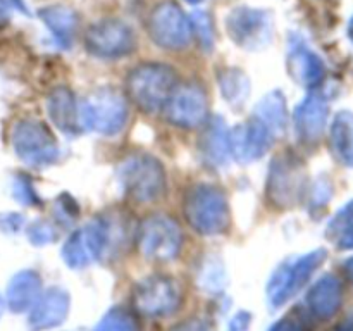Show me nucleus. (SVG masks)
I'll return each instance as SVG.
<instances>
[{
  "label": "nucleus",
  "instance_id": "nucleus-1",
  "mask_svg": "<svg viewBox=\"0 0 353 331\" xmlns=\"http://www.w3.org/2000/svg\"><path fill=\"white\" fill-rule=\"evenodd\" d=\"M185 217L190 226L200 234L214 237L230 228L231 212L226 195L217 186L199 183L185 197Z\"/></svg>",
  "mask_w": 353,
  "mask_h": 331
},
{
  "label": "nucleus",
  "instance_id": "nucleus-2",
  "mask_svg": "<svg viewBox=\"0 0 353 331\" xmlns=\"http://www.w3.org/2000/svg\"><path fill=\"white\" fill-rule=\"evenodd\" d=\"M117 178L123 192L137 202H155L165 190L164 166L150 154H134L124 159Z\"/></svg>",
  "mask_w": 353,
  "mask_h": 331
},
{
  "label": "nucleus",
  "instance_id": "nucleus-3",
  "mask_svg": "<svg viewBox=\"0 0 353 331\" xmlns=\"http://www.w3.org/2000/svg\"><path fill=\"white\" fill-rule=\"evenodd\" d=\"M178 76L165 64H143L128 76V93L143 112L164 109L176 88Z\"/></svg>",
  "mask_w": 353,
  "mask_h": 331
},
{
  "label": "nucleus",
  "instance_id": "nucleus-4",
  "mask_svg": "<svg viewBox=\"0 0 353 331\" xmlns=\"http://www.w3.org/2000/svg\"><path fill=\"white\" fill-rule=\"evenodd\" d=\"M128 107L121 93L112 88H100L79 103L81 130L95 131L103 137H114L124 128Z\"/></svg>",
  "mask_w": 353,
  "mask_h": 331
},
{
  "label": "nucleus",
  "instance_id": "nucleus-5",
  "mask_svg": "<svg viewBox=\"0 0 353 331\" xmlns=\"http://www.w3.org/2000/svg\"><path fill=\"white\" fill-rule=\"evenodd\" d=\"M10 141L17 157L31 168L52 166L59 159L54 134L37 119H23L14 124Z\"/></svg>",
  "mask_w": 353,
  "mask_h": 331
},
{
  "label": "nucleus",
  "instance_id": "nucleus-6",
  "mask_svg": "<svg viewBox=\"0 0 353 331\" xmlns=\"http://www.w3.org/2000/svg\"><path fill=\"white\" fill-rule=\"evenodd\" d=\"M183 290L169 276H148L133 290V303L147 317H165L181 307Z\"/></svg>",
  "mask_w": 353,
  "mask_h": 331
},
{
  "label": "nucleus",
  "instance_id": "nucleus-7",
  "mask_svg": "<svg viewBox=\"0 0 353 331\" xmlns=\"http://www.w3.org/2000/svg\"><path fill=\"white\" fill-rule=\"evenodd\" d=\"M181 230L172 217L165 214H154L141 223L138 230L140 252L154 261H171L181 248Z\"/></svg>",
  "mask_w": 353,
  "mask_h": 331
},
{
  "label": "nucleus",
  "instance_id": "nucleus-8",
  "mask_svg": "<svg viewBox=\"0 0 353 331\" xmlns=\"http://www.w3.org/2000/svg\"><path fill=\"white\" fill-rule=\"evenodd\" d=\"M109 247L103 221H92L76 230L62 247V259L72 269H85L99 261Z\"/></svg>",
  "mask_w": 353,
  "mask_h": 331
},
{
  "label": "nucleus",
  "instance_id": "nucleus-9",
  "mask_svg": "<svg viewBox=\"0 0 353 331\" xmlns=\"http://www.w3.org/2000/svg\"><path fill=\"white\" fill-rule=\"evenodd\" d=\"M148 31H150L152 40L159 47L169 48V50H181L190 43L192 24L176 3L165 2L152 12L150 21H148Z\"/></svg>",
  "mask_w": 353,
  "mask_h": 331
},
{
  "label": "nucleus",
  "instance_id": "nucleus-10",
  "mask_svg": "<svg viewBox=\"0 0 353 331\" xmlns=\"http://www.w3.org/2000/svg\"><path fill=\"white\" fill-rule=\"evenodd\" d=\"M86 50L99 59H119L133 52L134 34L123 21L107 19L88 30Z\"/></svg>",
  "mask_w": 353,
  "mask_h": 331
},
{
  "label": "nucleus",
  "instance_id": "nucleus-11",
  "mask_svg": "<svg viewBox=\"0 0 353 331\" xmlns=\"http://www.w3.org/2000/svg\"><path fill=\"white\" fill-rule=\"evenodd\" d=\"M207 97L196 85L176 86L164 106L169 123L185 130H195L207 121Z\"/></svg>",
  "mask_w": 353,
  "mask_h": 331
},
{
  "label": "nucleus",
  "instance_id": "nucleus-12",
  "mask_svg": "<svg viewBox=\"0 0 353 331\" xmlns=\"http://www.w3.org/2000/svg\"><path fill=\"white\" fill-rule=\"evenodd\" d=\"M226 26L231 40L248 50L265 47L271 38V23L268 14L248 7H240L230 12Z\"/></svg>",
  "mask_w": 353,
  "mask_h": 331
},
{
  "label": "nucleus",
  "instance_id": "nucleus-13",
  "mask_svg": "<svg viewBox=\"0 0 353 331\" xmlns=\"http://www.w3.org/2000/svg\"><path fill=\"white\" fill-rule=\"evenodd\" d=\"M272 137L274 134L264 123L252 117L248 123L238 124L230 131V155L241 164L257 161L271 148Z\"/></svg>",
  "mask_w": 353,
  "mask_h": 331
},
{
  "label": "nucleus",
  "instance_id": "nucleus-14",
  "mask_svg": "<svg viewBox=\"0 0 353 331\" xmlns=\"http://www.w3.org/2000/svg\"><path fill=\"white\" fill-rule=\"evenodd\" d=\"M314 262H316V255H307L296 261L295 264L285 262L274 269L268 283V300L272 309L281 307L303 285Z\"/></svg>",
  "mask_w": 353,
  "mask_h": 331
},
{
  "label": "nucleus",
  "instance_id": "nucleus-15",
  "mask_svg": "<svg viewBox=\"0 0 353 331\" xmlns=\"http://www.w3.org/2000/svg\"><path fill=\"white\" fill-rule=\"evenodd\" d=\"M69 305H71V299L68 292L62 288L47 290L40 293L37 302L31 305L28 324L33 331H43L59 326L68 317Z\"/></svg>",
  "mask_w": 353,
  "mask_h": 331
},
{
  "label": "nucleus",
  "instance_id": "nucleus-16",
  "mask_svg": "<svg viewBox=\"0 0 353 331\" xmlns=\"http://www.w3.org/2000/svg\"><path fill=\"white\" fill-rule=\"evenodd\" d=\"M47 112L52 124L65 134H78L81 131L79 123V103L72 92L64 86L52 90L47 99Z\"/></svg>",
  "mask_w": 353,
  "mask_h": 331
},
{
  "label": "nucleus",
  "instance_id": "nucleus-17",
  "mask_svg": "<svg viewBox=\"0 0 353 331\" xmlns=\"http://www.w3.org/2000/svg\"><path fill=\"white\" fill-rule=\"evenodd\" d=\"M200 154L210 168H221L230 157V131L223 117L216 116L207 123L200 140Z\"/></svg>",
  "mask_w": 353,
  "mask_h": 331
},
{
  "label": "nucleus",
  "instance_id": "nucleus-18",
  "mask_svg": "<svg viewBox=\"0 0 353 331\" xmlns=\"http://www.w3.org/2000/svg\"><path fill=\"white\" fill-rule=\"evenodd\" d=\"M295 169L290 159L276 157L269 169L268 195L271 202L278 207L290 205L295 197Z\"/></svg>",
  "mask_w": 353,
  "mask_h": 331
},
{
  "label": "nucleus",
  "instance_id": "nucleus-19",
  "mask_svg": "<svg viewBox=\"0 0 353 331\" xmlns=\"http://www.w3.org/2000/svg\"><path fill=\"white\" fill-rule=\"evenodd\" d=\"M41 279L34 271H21L10 279L7 286V305L12 312H24L31 309L40 297Z\"/></svg>",
  "mask_w": 353,
  "mask_h": 331
},
{
  "label": "nucleus",
  "instance_id": "nucleus-20",
  "mask_svg": "<svg viewBox=\"0 0 353 331\" xmlns=\"http://www.w3.org/2000/svg\"><path fill=\"white\" fill-rule=\"evenodd\" d=\"M40 17L62 47H69L72 43L76 31V16L72 10L62 6H50L40 10Z\"/></svg>",
  "mask_w": 353,
  "mask_h": 331
},
{
  "label": "nucleus",
  "instance_id": "nucleus-21",
  "mask_svg": "<svg viewBox=\"0 0 353 331\" xmlns=\"http://www.w3.org/2000/svg\"><path fill=\"white\" fill-rule=\"evenodd\" d=\"M254 117L264 123L272 131V134L279 133L286 124V103L281 92L274 90L262 97L261 102L255 106Z\"/></svg>",
  "mask_w": 353,
  "mask_h": 331
},
{
  "label": "nucleus",
  "instance_id": "nucleus-22",
  "mask_svg": "<svg viewBox=\"0 0 353 331\" xmlns=\"http://www.w3.org/2000/svg\"><path fill=\"white\" fill-rule=\"evenodd\" d=\"M288 68L293 78L303 85H310L319 72L316 57L300 41H292L290 45Z\"/></svg>",
  "mask_w": 353,
  "mask_h": 331
},
{
  "label": "nucleus",
  "instance_id": "nucleus-23",
  "mask_svg": "<svg viewBox=\"0 0 353 331\" xmlns=\"http://www.w3.org/2000/svg\"><path fill=\"white\" fill-rule=\"evenodd\" d=\"M221 93L231 106H241L250 93L248 78L240 69H226L219 74Z\"/></svg>",
  "mask_w": 353,
  "mask_h": 331
},
{
  "label": "nucleus",
  "instance_id": "nucleus-24",
  "mask_svg": "<svg viewBox=\"0 0 353 331\" xmlns=\"http://www.w3.org/2000/svg\"><path fill=\"white\" fill-rule=\"evenodd\" d=\"M199 286L207 293H221L226 286V271L217 257H207L199 272Z\"/></svg>",
  "mask_w": 353,
  "mask_h": 331
},
{
  "label": "nucleus",
  "instance_id": "nucleus-25",
  "mask_svg": "<svg viewBox=\"0 0 353 331\" xmlns=\"http://www.w3.org/2000/svg\"><path fill=\"white\" fill-rule=\"evenodd\" d=\"M93 331H138V324L133 314L123 307H114L100 319Z\"/></svg>",
  "mask_w": 353,
  "mask_h": 331
},
{
  "label": "nucleus",
  "instance_id": "nucleus-26",
  "mask_svg": "<svg viewBox=\"0 0 353 331\" xmlns=\"http://www.w3.org/2000/svg\"><path fill=\"white\" fill-rule=\"evenodd\" d=\"M319 107L314 100H305L302 106L296 109L295 114V123H296V130H299V134L302 137L310 138L316 131L317 124H319Z\"/></svg>",
  "mask_w": 353,
  "mask_h": 331
},
{
  "label": "nucleus",
  "instance_id": "nucleus-27",
  "mask_svg": "<svg viewBox=\"0 0 353 331\" xmlns=\"http://www.w3.org/2000/svg\"><path fill=\"white\" fill-rule=\"evenodd\" d=\"M12 195L23 205H37L40 203L37 192H34L33 185L26 176H16L12 183Z\"/></svg>",
  "mask_w": 353,
  "mask_h": 331
},
{
  "label": "nucleus",
  "instance_id": "nucleus-28",
  "mask_svg": "<svg viewBox=\"0 0 353 331\" xmlns=\"http://www.w3.org/2000/svg\"><path fill=\"white\" fill-rule=\"evenodd\" d=\"M28 238L33 245L41 247V245L54 243L57 233H55L54 226L47 221H34L30 228H28Z\"/></svg>",
  "mask_w": 353,
  "mask_h": 331
},
{
  "label": "nucleus",
  "instance_id": "nucleus-29",
  "mask_svg": "<svg viewBox=\"0 0 353 331\" xmlns=\"http://www.w3.org/2000/svg\"><path fill=\"white\" fill-rule=\"evenodd\" d=\"M195 26L196 34L200 38V43H202L203 48L210 50L214 45V33H212V26H210V19L205 12H193L192 16V23Z\"/></svg>",
  "mask_w": 353,
  "mask_h": 331
},
{
  "label": "nucleus",
  "instance_id": "nucleus-30",
  "mask_svg": "<svg viewBox=\"0 0 353 331\" xmlns=\"http://www.w3.org/2000/svg\"><path fill=\"white\" fill-rule=\"evenodd\" d=\"M24 217L16 212H2L0 214V231L7 234H16L23 230Z\"/></svg>",
  "mask_w": 353,
  "mask_h": 331
},
{
  "label": "nucleus",
  "instance_id": "nucleus-31",
  "mask_svg": "<svg viewBox=\"0 0 353 331\" xmlns=\"http://www.w3.org/2000/svg\"><path fill=\"white\" fill-rule=\"evenodd\" d=\"M171 331H214L212 324L205 319H188L176 324Z\"/></svg>",
  "mask_w": 353,
  "mask_h": 331
},
{
  "label": "nucleus",
  "instance_id": "nucleus-32",
  "mask_svg": "<svg viewBox=\"0 0 353 331\" xmlns=\"http://www.w3.org/2000/svg\"><path fill=\"white\" fill-rule=\"evenodd\" d=\"M250 314L245 312V310H241V312H238L236 316L231 319L230 326H228V331H248V328H250Z\"/></svg>",
  "mask_w": 353,
  "mask_h": 331
},
{
  "label": "nucleus",
  "instance_id": "nucleus-33",
  "mask_svg": "<svg viewBox=\"0 0 353 331\" xmlns=\"http://www.w3.org/2000/svg\"><path fill=\"white\" fill-rule=\"evenodd\" d=\"M269 331H303V330L296 321L283 319V321H278V323H276Z\"/></svg>",
  "mask_w": 353,
  "mask_h": 331
},
{
  "label": "nucleus",
  "instance_id": "nucleus-34",
  "mask_svg": "<svg viewBox=\"0 0 353 331\" xmlns=\"http://www.w3.org/2000/svg\"><path fill=\"white\" fill-rule=\"evenodd\" d=\"M7 19H9V7H7L3 0H0V26H3Z\"/></svg>",
  "mask_w": 353,
  "mask_h": 331
},
{
  "label": "nucleus",
  "instance_id": "nucleus-35",
  "mask_svg": "<svg viewBox=\"0 0 353 331\" xmlns=\"http://www.w3.org/2000/svg\"><path fill=\"white\" fill-rule=\"evenodd\" d=\"M2 312H3V300L2 297H0V317H2Z\"/></svg>",
  "mask_w": 353,
  "mask_h": 331
},
{
  "label": "nucleus",
  "instance_id": "nucleus-36",
  "mask_svg": "<svg viewBox=\"0 0 353 331\" xmlns=\"http://www.w3.org/2000/svg\"><path fill=\"white\" fill-rule=\"evenodd\" d=\"M188 2H193V3H196V2H200V0H188Z\"/></svg>",
  "mask_w": 353,
  "mask_h": 331
}]
</instances>
